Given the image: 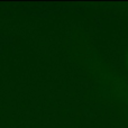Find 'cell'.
Instances as JSON below:
<instances>
[{
	"mask_svg": "<svg viewBox=\"0 0 128 128\" xmlns=\"http://www.w3.org/2000/svg\"><path fill=\"white\" fill-rule=\"evenodd\" d=\"M126 64H127V68H128V51H127V54H126Z\"/></svg>",
	"mask_w": 128,
	"mask_h": 128,
	"instance_id": "cell-1",
	"label": "cell"
}]
</instances>
